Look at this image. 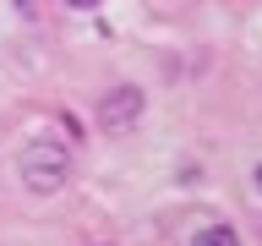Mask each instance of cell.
<instances>
[{"instance_id": "obj_1", "label": "cell", "mask_w": 262, "mask_h": 246, "mask_svg": "<svg viewBox=\"0 0 262 246\" xmlns=\"http://www.w3.org/2000/svg\"><path fill=\"white\" fill-rule=\"evenodd\" d=\"M16 170H22V186H28L33 197H55L66 186V175H71V153H66L60 142H28Z\"/></svg>"}, {"instance_id": "obj_2", "label": "cell", "mask_w": 262, "mask_h": 246, "mask_svg": "<svg viewBox=\"0 0 262 246\" xmlns=\"http://www.w3.org/2000/svg\"><path fill=\"white\" fill-rule=\"evenodd\" d=\"M137 120H142V93L137 88H110L104 104H98V126L110 131V137H126Z\"/></svg>"}, {"instance_id": "obj_3", "label": "cell", "mask_w": 262, "mask_h": 246, "mask_svg": "<svg viewBox=\"0 0 262 246\" xmlns=\"http://www.w3.org/2000/svg\"><path fill=\"white\" fill-rule=\"evenodd\" d=\"M202 246H241V241H235L229 224H213V230H202Z\"/></svg>"}, {"instance_id": "obj_4", "label": "cell", "mask_w": 262, "mask_h": 246, "mask_svg": "<svg viewBox=\"0 0 262 246\" xmlns=\"http://www.w3.org/2000/svg\"><path fill=\"white\" fill-rule=\"evenodd\" d=\"M66 6H93V0H66Z\"/></svg>"}]
</instances>
